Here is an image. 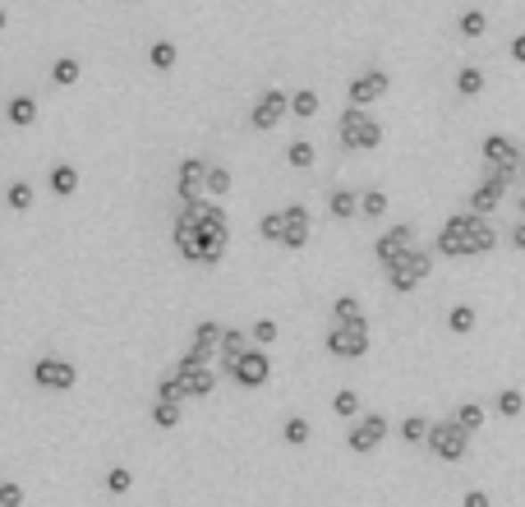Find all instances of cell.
<instances>
[{
    "mask_svg": "<svg viewBox=\"0 0 525 507\" xmlns=\"http://www.w3.org/2000/svg\"><path fill=\"white\" fill-rule=\"evenodd\" d=\"M314 157H318L314 143H304V139H295V143L286 148V162H291L295 171H309V167H314Z\"/></svg>",
    "mask_w": 525,
    "mask_h": 507,
    "instance_id": "30",
    "label": "cell"
},
{
    "mask_svg": "<svg viewBox=\"0 0 525 507\" xmlns=\"http://www.w3.org/2000/svg\"><path fill=\"white\" fill-rule=\"evenodd\" d=\"M282 231H286V212H282V208L267 212V217L258 222V235L267 240V245H282Z\"/></svg>",
    "mask_w": 525,
    "mask_h": 507,
    "instance_id": "26",
    "label": "cell"
},
{
    "mask_svg": "<svg viewBox=\"0 0 525 507\" xmlns=\"http://www.w3.org/2000/svg\"><path fill=\"white\" fill-rule=\"evenodd\" d=\"M148 61H152L157 70H176V42H152Z\"/></svg>",
    "mask_w": 525,
    "mask_h": 507,
    "instance_id": "38",
    "label": "cell"
},
{
    "mask_svg": "<svg viewBox=\"0 0 525 507\" xmlns=\"http://www.w3.org/2000/svg\"><path fill=\"white\" fill-rule=\"evenodd\" d=\"M282 212H286V231H282V245H286V249H304V245H309V208L291 203V208H282Z\"/></svg>",
    "mask_w": 525,
    "mask_h": 507,
    "instance_id": "17",
    "label": "cell"
},
{
    "mask_svg": "<svg viewBox=\"0 0 525 507\" xmlns=\"http://www.w3.org/2000/svg\"><path fill=\"white\" fill-rule=\"evenodd\" d=\"M456 29H461V37H484L488 33V14L484 10H465Z\"/></svg>",
    "mask_w": 525,
    "mask_h": 507,
    "instance_id": "28",
    "label": "cell"
},
{
    "mask_svg": "<svg viewBox=\"0 0 525 507\" xmlns=\"http://www.w3.org/2000/svg\"><path fill=\"white\" fill-rule=\"evenodd\" d=\"M203 203H208V199H203ZM203 203L180 208V217H176V249H180V258H189V263H203V231H199Z\"/></svg>",
    "mask_w": 525,
    "mask_h": 507,
    "instance_id": "6",
    "label": "cell"
},
{
    "mask_svg": "<svg viewBox=\"0 0 525 507\" xmlns=\"http://www.w3.org/2000/svg\"><path fill=\"white\" fill-rule=\"evenodd\" d=\"M512 61H521V65H525V33H516V37H512Z\"/></svg>",
    "mask_w": 525,
    "mask_h": 507,
    "instance_id": "47",
    "label": "cell"
},
{
    "mask_svg": "<svg viewBox=\"0 0 525 507\" xmlns=\"http://www.w3.org/2000/svg\"><path fill=\"white\" fill-rule=\"evenodd\" d=\"M452 420L461 424V429H470V434H475V429H484V406H480V402H465V406H461Z\"/></svg>",
    "mask_w": 525,
    "mask_h": 507,
    "instance_id": "33",
    "label": "cell"
},
{
    "mask_svg": "<svg viewBox=\"0 0 525 507\" xmlns=\"http://www.w3.org/2000/svg\"><path fill=\"white\" fill-rule=\"evenodd\" d=\"M456 93H461V97H480V93H484V74H480L475 65H465V70L456 74Z\"/></svg>",
    "mask_w": 525,
    "mask_h": 507,
    "instance_id": "29",
    "label": "cell"
},
{
    "mask_svg": "<svg viewBox=\"0 0 525 507\" xmlns=\"http://www.w3.org/2000/svg\"><path fill=\"white\" fill-rule=\"evenodd\" d=\"M327 351L341 356V360L369 356V318H359V323H332L327 328Z\"/></svg>",
    "mask_w": 525,
    "mask_h": 507,
    "instance_id": "3",
    "label": "cell"
},
{
    "mask_svg": "<svg viewBox=\"0 0 525 507\" xmlns=\"http://www.w3.org/2000/svg\"><path fill=\"white\" fill-rule=\"evenodd\" d=\"M226 373H231V379H235L240 388L258 392V388H263V383L272 379V360H267L263 351H249V356H240V360H235V364H231Z\"/></svg>",
    "mask_w": 525,
    "mask_h": 507,
    "instance_id": "10",
    "label": "cell"
},
{
    "mask_svg": "<svg viewBox=\"0 0 525 507\" xmlns=\"http://www.w3.org/2000/svg\"><path fill=\"white\" fill-rule=\"evenodd\" d=\"M203 194L217 203V199H226L231 194V171L226 167H208V176H203Z\"/></svg>",
    "mask_w": 525,
    "mask_h": 507,
    "instance_id": "22",
    "label": "cell"
},
{
    "mask_svg": "<svg viewBox=\"0 0 525 507\" xmlns=\"http://www.w3.org/2000/svg\"><path fill=\"white\" fill-rule=\"evenodd\" d=\"M461 507H493V503H488V494H484V489H470V494L461 498Z\"/></svg>",
    "mask_w": 525,
    "mask_h": 507,
    "instance_id": "45",
    "label": "cell"
},
{
    "mask_svg": "<svg viewBox=\"0 0 525 507\" xmlns=\"http://www.w3.org/2000/svg\"><path fill=\"white\" fill-rule=\"evenodd\" d=\"M221 337H226V328H221L217 318H203V323L193 328V341H189V351H185L180 360H189V364H208V356L221 351Z\"/></svg>",
    "mask_w": 525,
    "mask_h": 507,
    "instance_id": "11",
    "label": "cell"
},
{
    "mask_svg": "<svg viewBox=\"0 0 525 507\" xmlns=\"http://www.w3.org/2000/svg\"><path fill=\"white\" fill-rule=\"evenodd\" d=\"M291 111H295L299 120H314V116H318V93H314V88L291 93Z\"/></svg>",
    "mask_w": 525,
    "mask_h": 507,
    "instance_id": "25",
    "label": "cell"
},
{
    "mask_svg": "<svg viewBox=\"0 0 525 507\" xmlns=\"http://www.w3.org/2000/svg\"><path fill=\"white\" fill-rule=\"evenodd\" d=\"M332 318H337V323H359V318H365V309H359L355 296H341L337 305H332Z\"/></svg>",
    "mask_w": 525,
    "mask_h": 507,
    "instance_id": "37",
    "label": "cell"
},
{
    "mask_svg": "<svg viewBox=\"0 0 525 507\" xmlns=\"http://www.w3.org/2000/svg\"><path fill=\"white\" fill-rule=\"evenodd\" d=\"M5 203H10L14 212H28V208H33V184H28V180H14L10 190H5Z\"/></svg>",
    "mask_w": 525,
    "mask_h": 507,
    "instance_id": "31",
    "label": "cell"
},
{
    "mask_svg": "<svg viewBox=\"0 0 525 507\" xmlns=\"http://www.w3.org/2000/svg\"><path fill=\"white\" fill-rule=\"evenodd\" d=\"M337 129H341V143L346 148H359V152H373L382 143V125L373 116H365V106H346Z\"/></svg>",
    "mask_w": 525,
    "mask_h": 507,
    "instance_id": "2",
    "label": "cell"
},
{
    "mask_svg": "<svg viewBox=\"0 0 525 507\" xmlns=\"http://www.w3.org/2000/svg\"><path fill=\"white\" fill-rule=\"evenodd\" d=\"M387 429H392V424H387L382 415H365V420H355V429L346 434V443H350V452H359V457H365V452H373V447L387 438Z\"/></svg>",
    "mask_w": 525,
    "mask_h": 507,
    "instance_id": "14",
    "label": "cell"
},
{
    "mask_svg": "<svg viewBox=\"0 0 525 507\" xmlns=\"http://www.w3.org/2000/svg\"><path fill=\"white\" fill-rule=\"evenodd\" d=\"M254 341L258 346H272L276 341V323H272V318H258V323H254Z\"/></svg>",
    "mask_w": 525,
    "mask_h": 507,
    "instance_id": "44",
    "label": "cell"
},
{
    "mask_svg": "<svg viewBox=\"0 0 525 507\" xmlns=\"http://www.w3.org/2000/svg\"><path fill=\"white\" fill-rule=\"evenodd\" d=\"M387 78L382 70H369V74H359V78H350V88H346V97H350V106H369V102H378L382 93H387Z\"/></svg>",
    "mask_w": 525,
    "mask_h": 507,
    "instance_id": "16",
    "label": "cell"
},
{
    "mask_svg": "<svg viewBox=\"0 0 525 507\" xmlns=\"http://www.w3.org/2000/svg\"><path fill=\"white\" fill-rule=\"evenodd\" d=\"M327 212H332L337 222H350L355 212H359V194H355V190H337V194L327 199Z\"/></svg>",
    "mask_w": 525,
    "mask_h": 507,
    "instance_id": "20",
    "label": "cell"
},
{
    "mask_svg": "<svg viewBox=\"0 0 525 507\" xmlns=\"http://www.w3.org/2000/svg\"><path fill=\"white\" fill-rule=\"evenodd\" d=\"M199 231H203V263L217 268L226 258V245H231V226H226V208H217L212 199L203 203V217H199Z\"/></svg>",
    "mask_w": 525,
    "mask_h": 507,
    "instance_id": "1",
    "label": "cell"
},
{
    "mask_svg": "<svg viewBox=\"0 0 525 507\" xmlns=\"http://www.w3.org/2000/svg\"><path fill=\"white\" fill-rule=\"evenodd\" d=\"M429 429H433V424H429L424 415L401 420V438H406V443H429Z\"/></svg>",
    "mask_w": 525,
    "mask_h": 507,
    "instance_id": "32",
    "label": "cell"
},
{
    "mask_svg": "<svg viewBox=\"0 0 525 507\" xmlns=\"http://www.w3.org/2000/svg\"><path fill=\"white\" fill-rule=\"evenodd\" d=\"M465 447H470V429H461L456 420H438L429 429V452L438 462H461Z\"/></svg>",
    "mask_w": 525,
    "mask_h": 507,
    "instance_id": "4",
    "label": "cell"
},
{
    "mask_svg": "<svg viewBox=\"0 0 525 507\" xmlns=\"http://www.w3.org/2000/svg\"><path fill=\"white\" fill-rule=\"evenodd\" d=\"M152 424L157 429H176L180 424V402H157L152 406Z\"/></svg>",
    "mask_w": 525,
    "mask_h": 507,
    "instance_id": "35",
    "label": "cell"
},
{
    "mask_svg": "<svg viewBox=\"0 0 525 507\" xmlns=\"http://www.w3.org/2000/svg\"><path fill=\"white\" fill-rule=\"evenodd\" d=\"M176 383L185 397H208L217 392V373L208 364H189V360H176Z\"/></svg>",
    "mask_w": 525,
    "mask_h": 507,
    "instance_id": "13",
    "label": "cell"
},
{
    "mask_svg": "<svg viewBox=\"0 0 525 507\" xmlns=\"http://www.w3.org/2000/svg\"><path fill=\"white\" fill-rule=\"evenodd\" d=\"M429 273H433V254H429V249H410L401 263H392V268H387V282H392V290L410 296V290L420 286Z\"/></svg>",
    "mask_w": 525,
    "mask_h": 507,
    "instance_id": "5",
    "label": "cell"
},
{
    "mask_svg": "<svg viewBox=\"0 0 525 507\" xmlns=\"http://www.w3.org/2000/svg\"><path fill=\"white\" fill-rule=\"evenodd\" d=\"M180 397H185V392H180V383H176V373L157 383V402H180Z\"/></svg>",
    "mask_w": 525,
    "mask_h": 507,
    "instance_id": "43",
    "label": "cell"
},
{
    "mask_svg": "<svg viewBox=\"0 0 525 507\" xmlns=\"http://www.w3.org/2000/svg\"><path fill=\"white\" fill-rule=\"evenodd\" d=\"M507 240H512V249H525V217L512 226V235H507Z\"/></svg>",
    "mask_w": 525,
    "mask_h": 507,
    "instance_id": "46",
    "label": "cell"
},
{
    "mask_svg": "<svg viewBox=\"0 0 525 507\" xmlns=\"http://www.w3.org/2000/svg\"><path fill=\"white\" fill-rule=\"evenodd\" d=\"M332 411H337L341 420H355L359 415V397L346 388V392H337V397H332Z\"/></svg>",
    "mask_w": 525,
    "mask_h": 507,
    "instance_id": "39",
    "label": "cell"
},
{
    "mask_svg": "<svg viewBox=\"0 0 525 507\" xmlns=\"http://www.w3.org/2000/svg\"><path fill=\"white\" fill-rule=\"evenodd\" d=\"M497 415H503V420H516L521 411H525V392H516V388H503V392H497Z\"/></svg>",
    "mask_w": 525,
    "mask_h": 507,
    "instance_id": "24",
    "label": "cell"
},
{
    "mask_svg": "<svg viewBox=\"0 0 525 507\" xmlns=\"http://www.w3.org/2000/svg\"><path fill=\"white\" fill-rule=\"evenodd\" d=\"M78 74H83V65H78L74 56H65V61H55V65H51V78H55L61 88H74V84H78Z\"/></svg>",
    "mask_w": 525,
    "mask_h": 507,
    "instance_id": "27",
    "label": "cell"
},
{
    "mask_svg": "<svg viewBox=\"0 0 525 507\" xmlns=\"http://www.w3.org/2000/svg\"><path fill=\"white\" fill-rule=\"evenodd\" d=\"M359 212H365V217H382V212H387V194H382V190L359 194Z\"/></svg>",
    "mask_w": 525,
    "mask_h": 507,
    "instance_id": "40",
    "label": "cell"
},
{
    "mask_svg": "<svg viewBox=\"0 0 525 507\" xmlns=\"http://www.w3.org/2000/svg\"><path fill=\"white\" fill-rule=\"evenodd\" d=\"M282 434H286V443H291V447H304V443H309V434H314V429H309V420H304V415H291Z\"/></svg>",
    "mask_w": 525,
    "mask_h": 507,
    "instance_id": "36",
    "label": "cell"
},
{
    "mask_svg": "<svg viewBox=\"0 0 525 507\" xmlns=\"http://www.w3.org/2000/svg\"><path fill=\"white\" fill-rule=\"evenodd\" d=\"M240 356H249V332L244 328H226V337H221V364H235Z\"/></svg>",
    "mask_w": 525,
    "mask_h": 507,
    "instance_id": "19",
    "label": "cell"
},
{
    "mask_svg": "<svg viewBox=\"0 0 525 507\" xmlns=\"http://www.w3.org/2000/svg\"><path fill=\"white\" fill-rule=\"evenodd\" d=\"M433 249L442 258H470V226H465V212H456V217L442 222L438 240H433Z\"/></svg>",
    "mask_w": 525,
    "mask_h": 507,
    "instance_id": "9",
    "label": "cell"
},
{
    "mask_svg": "<svg viewBox=\"0 0 525 507\" xmlns=\"http://www.w3.org/2000/svg\"><path fill=\"white\" fill-rule=\"evenodd\" d=\"M447 328H452L456 337H465V332H475V309H470V305H456V309L447 314Z\"/></svg>",
    "mask_w": 525,
    "mask_h": 507,
    "instance_id": "34",
    "label": "cell"
},
{
    "mask_svg": "<svg viewBox=\"0 0 525 507\" xmlns=\"http://www.w3.org/2000/svg\"><path fill=\"white\" fill-rule=\"evenodd\" d=\"M0 507H23V489L14 485V479H5V485H0Z\"/></svg>",
    "mask_w": 525,
    "mask_h": 507,
    "instance_id": "42",
    "label": "cell"
},
{
    "mask_svg": "<svg viewBox=\"0 0 525 507\" xmlns=\"http://www.w3.org/2000/svg\"><path fill=\"white\" fill-rule=\"evenodd\" d=\"M410 249H414V226H410V222H401V226H392V231H382V235H378V245H373V254H378L382 268L401 263Z\"/></svg>",
    "mask_w": 525,
    "mask_h": 507,
    "instance_id": "8",
    "label": "cell"
},
{
    "mask_svg": "<svg viewBox=\"0 0 525 507\" xmlns=\"http://www.w3.org/2000/svg\"><path fill=\"white\" fill-rule=\"evenodd\" d=\"M129 485H134L129 466H111V470H106V489H111V494H129Z\"/></svg>",
    "mask_w": 525,
    "mask_h": 507,
    "instance_id": "41",
    "label": "cell"
},
{
    "mask_svg": "<svg viewBox=\"0 0 525 507\" xmlns=\"http://www.w3.org/2000/svg\"><path fill=\"white\" fill-rule=\"evenodd\" d=\"M51 194H61V199H70V194H78V171L74 167H55L51 171Z\"/></svg>",
    "mask_w": 525,
    "mask_h": 507,
    "instance_id": "23",
    "label": "cell"
},
{
    "mask_svg": "<svg viewBox=\"0 0 525 507\" xmlns=\"http://www.w3.org/2000/svg\"><path fill=\"white\" fill-rule=\"evenodd\" d=\"M10 29V19H5V10H0V33H5Z\"/></svg>",
    "mask_w": 525,
    "mask_h": 507,
    "instance_id": "48",
    "label": "cell"
},
{
    "mask_svg": "<svg viewBox=\"0 0 525 507\" xmlns=\"http://www.w3.org/2000/svg\"><path fill=\"white\" fill-rule=\"evenodd\" d=\"M5 116H10V125H19V129H28L37 120V102L33 97H10V106H5Z\"/></svg>",
    "mask_w": 525,
    "mask_h": 507,
    "instance_id": "21",
    "label": "cell"
},
{
    "mask_svg": "<svg viewBox=\"0 0 525 507\" xmlns=\"http://www.w3.org/2000/svg\"><path fill=\"white\" fill-rule=\"evenodd\" d=\"M503 194H507V184L488 171V176H484V184H480L475 194H470V212H480V217H488V212H493L497 203H503Z\"/></svg>",
    "mask_w": 525,
    "mask_h": 507,
    "instance_id": "18",
    "label": "cell"
},
{
    "mask_svg": "<svg viewBox=\"0 0 525 507\" xmlns=\"http://www.w3.org/2000/svg\"><path fill=\"white\" fill-rule=\"evenodd\" d=\"M286 106H291V97H286L282 88H267V93L254 102V111H249V125H254V129H272L276 120L286 116Z\"/></svg>",
    "mask_w": 525,
    "mask_h": 507,
    "instance_id": "15",
    "label": "cell"
},
{
    "mask_svg": "<svg viewBox=\"0 0 525 507\" xmlns=\"http://www.w3.org/2000/svg\"><path fill=\"white\" fill-rule=\"evenodd\" d=\"M33 383H37L42 392H70V388L78 383V369H74L70 360H61V356H42V360L33 364Z\"/></svg>",
    "mask_w": 525,
    "mask_h": 507,
    "instance_id": "7",
    "label": "cell"
},
{
    "mask_svg": "<svg viewBox=\"0 0 525 507\" xmlns=\"http://www.w3.org/2000/svg\"><path fill=\"white\" fill-rule=\"evenodd\" d=\"M203 176H208V162H203V157H189V162H180V171H176V194H180V208L203 203V199H199V190H203Z\"/></svg>",
    "mask_w": 525,
    "mask_h": 507,
    "instance_id": "12",
    "label": "cell"
},
{
    "mask_svg": "<svg viewBox=\"0 0 525 507\" xmlns=\"http://www.w3.org/2000/svg\"><path fill=\"white\" fill-rule=\"evenodd\" d=\"M516 208H521V217H525V194H521V203H516Z\"/></svg>",
    "mask_w": 525,
    "mask_h": 507,
    "instance_id": "49",
    "label": "cell"
}]
</instances>
